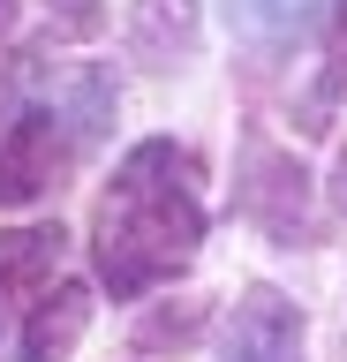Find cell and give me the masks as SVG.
Instances as JSON below:
<instances>
[{
	"label": "cell",
	"mask_w": 347,
	"mask_h": 362,
	"mask_svg": "<svg viewBox=\"0 0 347 362\" xmlns=\"http://www.w3.org/2000/svg\"><path fill=\"white\" fill-rule=\"evenodd\" d=\"M91 242H98V279L129 302V294L159 287L196 257L204 242V204H196V166H189L182 144H136V151L114 166V189L98 197V219H91Z\"/></svg>",
	"instance_id": "cell-1"
},
{
	"label": "cell",
	"mask_w": 347,
	"mask_h": 362,
	"mask_svg": "<svg viewBox=\"0 0 347 362\" xmlns=\"http://www.w3.org/2000/svg\"><path fill=\"white\" fill-rule=\"evenodd\" d=\"M61 166H69V144H61V121L53 113H16L8 136H0V204H38L46 189H61Z\"/></svg>",
	"instance_id": "cell-2"
},
{
	"label": "cell",
	"mask_w": 347,
	"mask_h": 362,
	"mask_svg": "<svg viewBox=\"0 0 347 362\" xmlns=\"http://www.w3.org/2000/svg\"><path fill=\"white\" fill-rule=\"evenodd\" d=\"M295 355H302V310L279 287H249L227 317L219 362H295Z\"/></svg>",
	"instance_id": "cell-3"
},
{
	"label": "cell",
	"mask_w": 347,
	"mask_h": 362,
	"mask_svg": "<svg viewBox=\"0 0 347 362\" xmlns=\"http://www.w3.org/2000/svg\"><path fill=\"white\" fill-rule=\"evenodd\" d=\"M61 249H69L61 226H8L0 234V317L38 302V287L61 272Z\"/></svg>",
	"instance_id": "cell-4"
},
{
	"label": "cell",
	"mask_w": 347,
	"mask_h": 362,
	"mask_svg": "<svg viewBox=\"0 0 347 362\" xmlns=\"http://www.w3.org/2000/svg\"><path fill=\"white\" fill-rule=\"evenodd\" d=\"M83 325H91V287L61 279V287L30 310V325H23V362H61L76 339H83Z\"/></svg>",
	"instance_id": "cell-5"
},
{
	"label": "cell",
	"mask_w": 347,
	"mask_h": 362,
	"mask_svg": "<svg viewBox=\"0 0 347 362\" xmlns=\"http://www.w3.org/2000/svg\"><path fill=\"white\" fill-rule=\"evenodd\" d=\"M227 16L249 30V38H287L317 16V0H227Z\"/></svg>",
	"instance_id": "cell-6"
}]
</instances>
